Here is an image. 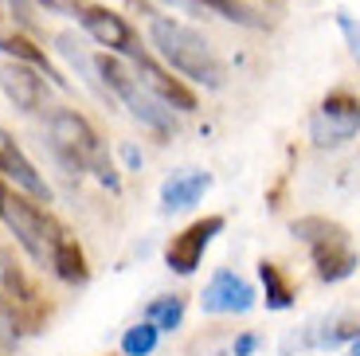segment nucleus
<instances>
[{
  "label": "nucleus",
  "instance_id": "f257e3e1",
  "mask_svg": "<svg viewBox=\"0 0 360 356\" xmlns=\"http://www.w3.org/2000/svg\"><path fill=\"white\" fill-rule=\"evenodd\" d=\"M47 137H51V153L55 160L63 165L67 172H94L110 192H122V180H117V169L114 160H110L106 145L98 141V134L90 129V122L75 110H55L47 117Z\"/></svg>",
  "mask_w": 360,
  "mask_h": 356
},
{
  "label": "nucleus",
  "instance_id": "f03ea898",
  "mask_svg": "<svg viewBox=\"0 0 360 356\" xmlns=\"http://www.w3.org/2000/svg\"><path fill=\"white\" fill-rule=\"evenodd\" d=\"M149 39L176 75H184V79L200 82L207 90L224 87V63L196 27L180 24L172 16H149Z\"/></svg>",
  "mask_w": 360,
  "mask_h": 356
},
{
  "label": "nucleus",
  "instance_id": "7ed1b4c3",
  "mask_svg": "<svg viewBox=\"0 0 360 356\" xmlns=\"http://www.w3.org/2000/svg\"><path fill=\"white\" fill-rule=\"evenodd\" d=\"M0 223L16 235V243L39 267H51L55 243L63 239V227L36 204V196H27L12 180H0Z\"/></svg>",
  "mask_w": 360,
  "mask_h": 356
},
{
  "label": "nucleus",
  "instance_id": "20e7f679",
  "mask_svg": "<svg viewBox=\"0 0 360 356\" xmlns=\"http://www.w3.org/2000/svg\"><path fill=\"white\" fill-rule=\"evenodd\" d=\"M94 67H98L102 87L114 94V102H122V106H126L141 125H149L153 134H176V117H172V110L165 106V102L157 98L153 90L145 87L134 71H129L126 63H117L114 55H94Z\"/></svg>",
  "mask_w": 360,
  "mask_h": 356
},
{
  "label": "nucleus",
  "instance_id": "39448f33",
  "mask_svg": "<svg viewBox=\"0 0 360 356\" xmlns=\"http://www.w3.org/2000/svg\"><path fill=\"white\" fill-rule=\"evenodd\" d=\"M294 235L314 247V267H317L321 282H345L356 270V255L345 243L341 227H333V223H325V220H297Z\"/></svg>",
  "mask_w": 360,
  "mask_h": 356
},
{
  "label": "nucleus",
  "instance_id": "423d86ee",
  "mask_svg": "<svg viewBox=\"0 0 360 356\" xmlns=\"http://www.w3.org/2000/svg\"><path fill=\"white\" fill-rule=\"evenodd\" d=\"M309 134H314L317 149H337V145L352 141L360 134V98H352L345 90L329 94L309 117Z\"/></svg>",
  "mask_w": 360,
  "mask_h": 356
},
{
  "label": "nucleus",
  "instance_id": "0eeeda50",
  "mask_svg": "<svg viewBox=\"0 0 360 356\" xmlns=\"http://www.w3.org/2000/svg\"><path fill=\"white\" fill-rule=\"evenodd\" d=\"M71 8H75V16H79V24L90 32V39H98L102 47H110V51H117V55H129V59L145 55L141 44H137V36H134V27L117 16V12L98 8V4H71Z\"/></svg>",
  "mask_w": 360,
  "mask_h": 356
},
{
  "label": "nucleus",
  "instance_id": "6e6552de",
  "mask_svg": "<svg viewBox=\"0 0 360 356\" xmlns=\"http://www.w3.org/2000/svg\"><path fill=\"white\" fill-rule=\"evenodd\" d=\"M224 231V215H207V220H196L192 227L176 235V239L165 247V262H169L172 274H192L200 267V258H204L207 243L216 239Z\"/></svg>",
  "mask_w": 360,
  "mask_h": 356
},
{
  "label": "nucleus",
  "instance_id": "1a4fd4ad",
  "mask_svg": "<svg viewBox=\"0 0 360 356\" xmlns=\"http://www.w3.org/2000/svg\"><path fill=\"white\" fill-rule=\"evenodd\" d=\"M0 90H4V98H8L20 114H36L47 102L44 71L32 67V63H20V59H8L0 67Z\"/></svg>",
  "mask_w": 360,
  "mask_h": 356
},
{
  "label": "nucleus",
  "instance_id": "9d476101",
  "mask_svg": "<svg viewBox=\"0 0 360 356\" xmlns=\"http://www.w3.org/2000/svg\"><path fill=\"white\" fill-rule=\"evenodd\" d=\"M0 177L12 180L16 188H24L27 196L36 200H51V188H47V180L36 172V165L24 157V149L16 145V137L0 125Z\"/></svg>",
  "mask_w": 360,
  "mask_h": 356
},
{
  "label": "nucleus",
  "instance_id": "9b49d317",
  "mask_svg": "<svg viewBox=\"0 0 360 356\" xmlns=\"http://www.w3.org/2000/svg\"><path fill=\"white\" fill-rule=\"evenodd\" d=\"M200 305H204V313H247L255 305V290H251V282H243L239 274L219 270V274L204 286Z\"/></svg>",
  "mask_w": 360,
  "mask_h": 356
},
{
  "label": "nucleus",
  "instance_id": "f8f14e48",
  "mask_svg": "<svg viewBox=\"0 0 360 356\" xmlns=\"http://www.w3.org/2000/svg\"><path fill=\"white\" fill-rule=\"evenodd\" d=\"M134 75H137V79H141L149 90H153L165 106L180 110V114H192V110H196V94H192V90L184 87L180 79H172L165 67H157L149 55H137V59H134Z\"/></svg>",
  "mask_w": 360,
  "mask_h": 356
},
{
  "label": "nucleus",
  "instance_id": "ddd939ff",
  "mask_svg": "<svg viewBox=\"0 0 360 356\" xmlns=\"http://www.w3.org/2000/svg\"><path fill=\"white\" fill-rule=\"evenodd\" d=\"M207 188H212V177H207V172H196V169L172 172L161 184V212H184V208H192L204 196Z\"/></svg>",
  "mask_w": 360,
  "mask_h": 356
},
{
  "label": "nucleus",
  "instance_id": "4468645a",
  "mask_svg": "<svg viewBox=\"0 0 360 356\" xmlns=\"http://www.w3.org/2000/svg\"><path fill=\"white\" fill-rule=\"evenodd\" d=\"M0 51L12 55V59H20V63H32V67H39V71H47V79H55L59 87L67 82V79H59V71L47 63V51H44V47H36L32 39L24 36V32H20V27H12L4 16H0Z\"/></svg>",
  "mask_w": 360,
  "mask_h": 356
},
{
  "label": "nucleus",
  "instance_id": "2eb2a0df",
  "mask_svg": "<svg viewBox=\"0 0 360 356\" xmlns=\"http://www.w3.org/2000/svg\"><path fill=\"white\" fill-rule=\"evenodd\" d=\"M55 47H59V55H63V59L71 63L75 71L82 75V82H86V87L94 90V94H98L102 102H110V106H114V94H110V90L102 87V79H98V67H94V59L86 55V47H82V39L75 36V32H59V36H55Z\"/></svg>",
  "mask_w": 360,
  "mask_h": 356
},
{
  "label": "nucleus",
  "instance_id": "dca6fc26",
  "mask_svg": "<svg viewBox=\"0 0 360 356\" xmlns=\"http://www.w3.org/2000/svg\"><path fill=\"white\" fill-rule=\"evenodd\" d=\"M51 270L59 278H63L67 286H82L86 282V258H82V247L71 239V235H63V239L55 243V255H51Z\"/></svg>",
  "mask_w": 360,
  "mask_h": 356
},
{
  "label": "nucleus",
  "instance_id": "f3484780",
  "mask_svg": "<svg viewBox=\"0 0 360 356\" xmlns=\"http://www.w3.org/2000/svg\"><path fill=\"white\" fill-rule=\"evenodd\" d=\"M259 278H262V290H266V310H290V305H294V290H290V282L282 278V270L274 267V262L262 258Z\"/></svg>",
  "mask_w": 360,
  "mask_h": 356
},
{
  "label": "nucleus",
  "instance_id": "a211bd4d",
  "mask_svg": "<svg viewBox=\"0 0 360 356\" xmlns=\"http://www.w3.org/2000/svg\"><path fill=\"white\" fill-rule=\"evenodd\" d=\"M145 321H153L161 333H172L184 321V302L176 294H165V298H153V302L145 305Z\"/></svg>",
  "mask_w": 360,
  "mask_h": 356
},
{
  "label": "nucleus",
  "instance_id": "6ab92c4d",
  "mask_svg": "<svg viewBox=\"0 0 360 356\" xmlns=\"http://www.w3.org/2000/svg\"><path fill=\"white\" fill-rule=\"evenodd\" d=\"M192 4H196V8H212L224 20H235V24H243V27H266V20H262L251 4H243V0H192Z\"/></svg>",
  "mask_w": 360,
  "mask_h": 356
},
{
  "label": "nucleus",
  "instance_id": "aec40b11",
  "mask_svg": "<svg viewBox=\"0 0 360 356\" xmlns=\"http://www.w3.org/2000/svg\"><path fill=\"white\" fill-rule=\"evenodd\" d=\"M157 337H161V329H157L153 321H137V325H129L122 333V352L126 356H153Z\"/></svg>",
  "mask_w": 360,
  "mask_h": 356
},
{
  "label": "nucleus",
  "instance_id": "412c9836",
  "mask_svg": "<svg viewBox=\"0 0 360 356\" xmlns=\"http://www.w3.org/2000/svg\"><path fill=\"white\" fill-rule=\"evenodd\" d=\"M337 24H341V32L349 36V47H352V55L360 59V27H356V20H352L349 12H341V16H337Z\"/></svg>",
  "mask_w": 360,
  "mask_h": 356
},
{
  "label": "nucleus",
  "instance_id": "4be33fe9",
  "mask_svg": "<svg viewBox=\"0 0 360 356\" xmlns=\"http://www.w3.org/2000/svg\"><path fill=\"white\" fill-rule=\"evenodd\" d=\"M255 348H259V337H251V333H243V337L235 341V348H231V352H235V356H251Z\"/></svg>",
  "mask_w": 360,
  "mask_h": 356
},
{
  "label": "nucleus",
  "instance_id": "5701e85b",
  "mask_svg": "<svg viewBox=\"0 0 360 356\" xmlns=\"http://www.w3.org/2000/svg\"><path fill=\"white\" fill-rule=\"evenodd\" d=\"M161 4H172V8H196L192 0H161Z\"/></svg>",
  "mask_w": 360,
  "mask_h": 356
},
{
  "label": "nucleus",
  "instance_id": "b1692460",
  "mask_svg": "<svg viewBox=\"0 0 360 356\" xmlns=\"http://www.w3.org/2000/svg\"><path fill=\"white\" fill-rule=\"evenodd\" d=\"M39 4H47V8H71L67 0H39Z\"/></svg>",
  "mask_w": 360,
  "mask_h": 356
},
{
  "label": "nucleus",
  "instance_id": "393cba45",
  "mask_svg": "<svg viewBox=\"0 0 360 356\" xmlns=\"http://www.w3.org/2000/svg\"><path fill=\"white\" fill-rule=\"evenodd\" d=\"M345 356H360V337H352V348H349Z\"/></svg>",
  "mask_w": 360,
  "mask_h": 356
}]
</instances>
